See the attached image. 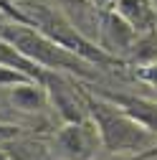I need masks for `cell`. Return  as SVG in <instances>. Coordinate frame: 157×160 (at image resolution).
Returning <instances> with one entry per match:
<instances>
[{
  "mask_svg": "<svg viewBox=\"0 0 157 160\" xmlns=\"http://www.w3.org/2000/svg\"><path fill=\"white\" fill-rule=\"evenodd\" d=\"M31 21L36 23V28H41L48 38H53V41L58 46H64L69 48L71 53L76 56H81L84 61H94V64H114V58L104 51H99L89 38H84V33L78 31L71 21H66L64 15H58V13H51L48 8L43 5H38L31 15Z\"/></svg>",
  "mask_w": 157,
  "mask_h": 160,
  "instance_id": "obj_3",
  "label": "cell"
},
{
  "mask_svg": "<svg viewBox=\"0 0 157 160\" xmlns=\"http://www.w3.org/2000/svg\"><path fill=\"white\" fill-rule=\"evenodd\" d=\"M119 5H122V15L129 21L132 28H140V31L152 28L155 13L142 3V0H119Z\"/></svg>",
  "mask_w": 157,
  "mask_h": 160,
  "instance_id": "obj_9",
  "label": "cell"
},
{
  "mask_svg": "<svg viewBox=\"0 0 157 160\" xmlns=\"http://www.w3.org/2000/svg\"><path fill=\"white\" fill-rule=\"evenodd\" d=\"M0 64H5V66H13V69H18V71H23V74H28L31 79H36L38 84L43 82V76H46V71L38 66L36 61H31L28 56H23L21 51H18L13 43H8L5 38H0Z\"/></svg>",
  "mask_w": 157,
  "mask_h": 160,
  "instance_id": "obj_6",
  "label": "cell"
},
{
  "mask_svg": "<svg viewBox=\"0 0 157 160\" xmlns=\"http://www.w3.org/2000/svg\"><path fill=\"white\" fill-rule=\"evenodd\" d=\"M104 33L112 38V41H117V46H127L129 38H132V26L119 21L117 15H109L104 21Z\"/></svg>",
  "mask_w": 157,
  "mask_h": 160,
  "instance_id": "obj_10",
  "label": "cell"
},
{
  "mask_svg": "<svg viewBox=\"0 0 157 160\" xmlns=\"http://www.w3.org/2000/svg\"><path fill=\"white\" fill-rule=\"evenodd\" d=\"M122 112H127L132 119H137L142 127L157 130V104H150L145 99H129V97H112Z\"/></svg>",
  "mask_w": 157,
  "mask_h": 160,
  "instance_id": "obj_7",
  "label": "cell"
},
{
  "mask_svg": "<svg viewBox=\"0 0 157 160\" xmlns=\"http://www.w3.org/2000/svg\"><path fill=\"white\" fill-rule=\"evenodd\" d=\"M18 135H21V127L0 122V145H3V142H10V140H15Z\"/></svg>",
  "mask_w": 157,
  "mask_h": 160,
  "instance_id": "obj_14",
  "label": "cell"
},
{
  "mask_svg": "<svg viewBox=\"0 0 157 160\" xmlns=\"http://www.w3.org/2000/svg\"><path fill=\"white\" fill-rule=\"evenodd\" d=\"M150 155H157V148H155V150H150V152H145L142 158H150Z\"/></svg>",
  "mask_w": 157,
  "mask_h": 160,
  "instance_id": "obj_15",
  "label": "cell"
},
{
  "mask_svg": "<svg viewBox=\"0 0 157 160\" xmlns=\"http://www.w3.org/2000/svg\"><path fill=\"white\" fill-rule=\"evenodd\" d=\"M13 158L15 160H51L48 152L41 145H36V142H18Z\"/></svg>",
  "mask_w": 157,
  "mask_h": 160,
  "instance_id": "obj_11",
  "label": "cell"
},
{
  "mask_svg": "<svg viewBox=\"0 0 157 160\" xmlns=\"http://www.w3.org/2000/svg\"><path fill=\"white\" fill-rule=\"evenodd\" d=\"M0 10H3L8 18H13L15 23H33L28 15H23L21 10H18V8H13V5H10V0H0Z\"/></svg>",
  "mask_w": 157,
  "mask_h": 160,
  "instance_id": "obj_13",
  "label": "cell"
},
{
  "mask_svg": "<svg viewBox=\"0 0 157 160\" xmlns=\"http://www.w3.org/2000/svg\"><path fill=\"white\" fill-rule=\"evenodd\" d=\"M86 107L91 109V117H94L96 127H99L102 142L107 145V150H114V152L117 150H137L147 142V132L127 112L114 109L94 97H86Z\"/></svg>",
  "mask_w": 157,
  "mask_h": 160,
  "instance_id": "obj_2",
  "label": "cell"
},
{
  "mask_svg": "<svg viewBox=\"0 0 157 160\" xmlns=\"http://www.w3.org/2000/svg\"><path fill=\"white\" fill-rule=\"evenodd\" d=\"M56 142L61 145V150L71 158V160H86L91 155V145H94V135L91 130H86L81 122H69L66 130H61L56 135Z\"/></svg>",
  "mask_w": 157,
  "mask_h": 160,
  "instance_id": "obj_5",
  "label": "cell"
},
{
  "mask_svg": "<svg viewBox=\"0 0 157 160\" xmlns=\"http://www.w3.org/2000/svg\"><path fill=\"white\" fill-rule=\"evenodd\" d=\"M41 84H46L48 97L53 99L56 109L61 112V117L66 119V122H81V119H84L81 104H78V99H76V89H74V84L69 82V79L46 71V76H43Z\"/></svg>",
  "mask_w": 157,
  "mask_h": 160,
  "instance_id": "obj_4",
  "label": "cell"
},
{
  "mask_svg": "<svg viewBox=\"0 0 157 160\" xmlns=\"http://www.w3.org/2000/svg\"><path fill=\"white\" fill-rule=\"evenodd\" d=\"M23 82H31L28 74L18 71V69H13V66L0 64V87H15V84H23ZM33 82H36V79H33Z\"/></svg>",
  "mask_w": 157,
  "mask_h": 160,
  "instance_id": "obj_12",
  "label": "cell"
},
{
  "mask_svg": "<svg viewBox=\"0 0 157 160\" xmlns=\"http://www.w3.org/2000/svg\"><path fill=\"white\" fill-rule=\"evenodd\" d=\"M0 38L13 43L23 56L46 69H66L71 74H89L84 69V58L71 53L69 48L58 46L53 38H48L41 28H33L28 23H0Z\"/></svg>",
  "mask_w": 157,
  "mask_h": 160,
  "instance_id": "obj_1",
  "label": "cell"
},
{
  "mask_svg": "<svg viewBox=\"0 0 157 160\" xmlns=\"http://www.w3.org/2000/svg\"><path fill=\"white\" fill-rule=\"evenodd\" d=\"M10 102H13L18 109H23V112H33V109H41V104L46 102V94H43V89L31 79V82H23V84H18V87L13 89Z\"/></svg>",
  "mask_w": 157,
  "mask_h": 160,
  "instance_id": "obj_8",
  "label": "cell"
}]
</instances>
